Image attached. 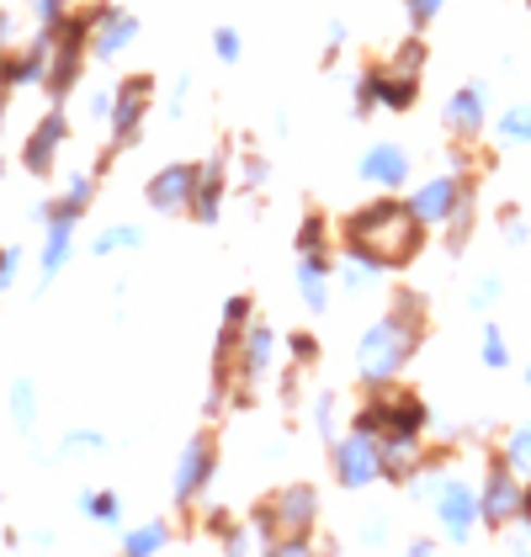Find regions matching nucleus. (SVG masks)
<instances>
[{
	"label": "nucleus",
	"mask_w": 531,
	"mask_h": 557,
	"mask_svg": "<svg viewBox=\"0 0 531 557\" xmlns=\"http://www.w3.org/2000/svg\"><path fill=\"white\" fill-rule=\"evenodd\" d=\"M346 250L361 260H372L378 271H394V265H409L420 239H425V223L415 218L409 202H394V197H378L367 208H356L346 218Z\"/></svg>",
	"instance_id": "1"
},
{
	"label": "nucleus",
	"mask_w": 531,
	"mask_h": 557,
	"mask_svg": "<svg viewBox=\"0 0 531 557\" xmlns=\"http://www.w3.org/2000/svg\"><path fill=\"white\" fill-rule=\"evenodd\" d=\"M415 345H420V308H415V298H404L394 313H383V319L361 335L356 372H361L367 383H388L398 367L415 356Z\"/></svg>",
	"instance_id": "2"
},
{
	"label": "nucleus",
	"mask_w": 531,
	"mask_h": 557,
	"mask_svg": "<svg viewBox=\"0 0 531 557\" xmlns=\"http://www.w3.org/2000/svg\"><path fill=\"white\" fill-rule=\"evenodd\" d=\"M149 101H155V81H149V75H128L123 86L112 90V112H107V123H112V144H118V149L138 138L144 117H149Z\"/></svg>",
	"instance_id": "3"
},
{
	"label": "nucleus",
	"mask_w": 531,
	"mask_h": 557,
	"mask_svg": "<svg viewBox=\"0 0 531 557\" xmlns=\"http://www.w3.org/2000/svg\"><path fill=\"white\" fill-rule=\"evenodd\" d=\"M335 478L346 488H367L383 478V457H378V435L367 430H351L346 441H335Z\"/></svg>",
	"instance_id": "4"
},
{
	"label": "nucleus",
	"mask_w": 531,
	"mask_h": 557,
	"mask_svg": "<svg viewBox=\"0 0 531 557\" xmlns=\"http://www.w3.org/2000/svg\"><path fill=\"white\" fill-rule=\"evenodd\" d=\"M64 138H70L64 107H48L44 117H38V128L27 133V144H22V171L27 175H53V160H59Z\"/></svg>",
	"instance_id": "5"
},
{
	"label": "nucleus",
	"mask_w": 531,
	"mask_h": 557,
	"mask_svg": "<svg viewBox=\"0 0 531 557\" xmlns=\"http://www.w3.org/2000/svg\"><path fill=\"white\" fill-rule=\"evenodd\" d=\"M138 38V22L118 5H96V22H90V59H118L123 48Z\"/></svg>",
	"instance_id": "6"
},
{
	"label": "nucleus",
	"mask_w": 531,
	"mask_h": 557,
	"mask_svg": "<svg viewBox=\"0 0 531 557\" xmlns=\"http://www.w3.org/2000/svg\"><path fill=\"white\" fill-rule=\"evenodd\" d=\"M192 186H197V165H165L149 181V208L155 213H186L192 208Z\"/></svg>",
	"instance_id": "7"
},
{
	"label": "nucleus",
	"mask_w": 531,
	"mask_h": 557,
	"mask_svg": "<svg viewBox=\"0 0 531 557\" xmlns=\"http://www.w3.org/2000/svg\"><path fill=\"white\" fill-rule=\"evenodd\" d=\"M213 462H219V451H213V441H208V435H197V441L181 451V468H176V499L181 505H192V499L208 488Z\"/></svg>",
	"instance_id": "8"
},
{
	"label": "nucleus",
	"mask_w": 531,
	"mask_h": 557,
	"mask_svg": "<svg viewBox=\"0 0 531 557\" xmlns=\"http://www.w3.org/2000/svg\"><path fill=\"white\" fill-rule=\"evenodd\" d=\"M409 208H415V218L420 223H446V218H457L462 208H468V197H462V186L457 181H431V186H420L415 197H409Z\"/></svg>",
	"instance_id": "9"
},
{
	"label": "nucleus",
	"mask_w": 531,
	"mask_h": 557,
	"mask_svg": "<svg viewBox=\"0 0 531 557\" xmlns=\"http://www.w3.org/2000/svg\"><path fill=\"white\" fill-rule=\"evenodd\" d=\"M48 53H53L48 33H38V38H33V48H22V53H5V90L44 86V81H48Z\"/></svg>",
	"instance_id": "10"
},
{
	"label": "nucleus",
	"mask_w": 531,
	"mask_h": 557,
	"mask_svg": "<svg viewBox=\"0 0 531 557\" xmlns=\"http://www.w3.org/2000/svg\"><path fill=\"white\" fill-rule=\"evenodd\" d=\"M361 181H372V186H404L409 181V154L398 144H372L361 154Z\"/></svg>",
	"instance_id": "11"
},
{
	"label": "nucleus",
	"mask_w": 531,
	"mask_h": 557,
	"mask_svg": "<svg viewBox=\"0 0 531 557\" xmlns=\"http://www.w3.org/2000/svg\"><path fill=\"white\" fill-rule=\"evenodd\" d=\"M271 350H276V341H271V330H266V324H256V330H245V335H239L234 361H239V377H245V383H256V377L271 372Z\"/></svg>",
	"instance_id": "12"
},
{
	"label": "nucleus",
	"mask_w": 531,
	"mask_h": 557,
	"mask_svg": "<svg viewBox=\"0 0 531 557\" xmlns=\"http://www.w3.org/2000/svg\"><path fill=\"white\" fill-rule=\"evenodd\" d=\"M223 208V165H197V186H192V208L186 213L197 218V223H213Z\"/></svg>",
	"instance_id": "13"
},
{
	"label": "nucleus",
	"mask_w": 531,
	"mask_h": 557,
	"mask_svg": "<svg viewBox=\"0 0 531 557\" xmlns=\"http://www.w3.org/2000/svg\"><path fill=\"white\" fill-rule=\"evenodd\" d=\"M298 293H304L313 313H324V302H330V260H324V250H309L298 260Z\"/></svg>",
	"instance_id": "14"
},
{
	"label": "nucleus",
	"mask_w": 531,
	"mask_h": 557,
	"mask_svg": "<svg viewBox=\"0 0 531 557\" xmlns=\"http://www.w3.org/2000/svg\"><path fill=\"white\" fill-rule=\"evenodd\" d=\"M70 239H75V218H48V234H44V287L64 271V260H70Z\"/></svg>",
	"instance_id": "15"
},
{
	"label": "nucleus",
	"mask_w": 531,
	"mask_h": 557,
	"mask_svg": "<svg viewBox=\"0 0 531 557\" xmlns=\"http://www.w3.org/2000/svg\"><path fill=\"white\" fill-rule=\"evenodd\" d=\"M436 505H442V525L452 531V536H462V531L473 525V510H479V505H473V494H468L462 483H446Z\"/></svg>",
	"instance_id": "16"
},
{
	"label": "nucleus",
	"mask_w": 531,
	"mask_h": 557,
	"mask_svg": "<svg viewBox=\"0 0 531 557\" xmlns=\"http://www.w3.org/2000/svg\"><path fill=\"white\" fill-rule=\"evenodd\" d=\"M516 505H521V494H516L510 472H494V478H489V494H484V515L494 520V525H499V520L516 510Z\"/></svg>",
	"instance_id": "17"
},
{
	"label": "nucleus",
	"mask_w": 531,
	"mask_h": 557,
	"mask_svg": "<svg viewBox=\"0 0 531 557\" xmlns=\"http://www.w3.org/2000/svg\"><path fill=\"white\" fill-rule=\"evenodd\" d=\"M479 117H484V112H479V96H473V90H457L452 107H446V123L468 138V133H479Z\"/></svg>",
	"instance_id": "18"
},
{
	"label": "nucleus",
	"mask_w": 531,
	"mask_h": 557,
	"mask_svg": "<svg viewBox=\"0 0 531 557\" xmlns=\"http://www.w3.org/2000/svg\"><path fill=\"white\" fill-rule=\"evenodd\" d=\"M81 510H86L90 520H101V525H118V520H123V499H118V494H96V488H86V494H81Z\"/></svg>",
	"instance_id": "19"
},
{
	"label": "nucleus",
	"mask_w": 531,
	"mask_h": 557,
	"mask_svg": "<svg viewBox=\"0 0 531 557\" xmlns=\"http://www.w3.org/2000/svg\"><path fill=\"white\" fill-rule=\"evenodd\" d=\"M11 414H16V425L33 430V420H38V387H33V383L11 387Z\"/></svg>",
	"instance_id": "20"
},
{
	"label": "nucleus",
	"mask_w": 531,
	"mask_h": 557,
	"mask_svg": "<svg viewBox=\"0 0 531 557\" xmlns=\"http://www.w3.org/2000/svg\"><path fill=\"white\" fill-rule=\"evenodd\" d=\"M165 542H171V536H165V525H160V520H155V525H144V531H128V536H123V547H128V553H160Z\"/></svg>",
	"instance_id": "21"
},
{
	"label": "nucleus",
	"mask_w": 531,
	"mask_h": 557,
	"mask_svg": "<svg viewBox=\"0 0 531 557\" xmlns=\"http://www.w3.org/2000/svg\"><path fill=\"white\" fill-rule=\"evenodd\" d=\"M133 245H138V228H133V223H118V228L96 234V256H112V250H133Z\"/></svg>",
	"instance_id": "22"
},
{
	"label": "nucleus",
	"mask_w": 531,
	"mask_h": 557,
	"mask_svg": "<svg viewBox=\"0 0 531 557\" xmlns=\"http://www.w3.org/2000/svg\"><path fill=\"white\" fill-rule=\"evenodd\" d=\"M298 250L309 256V250H324V218H304V228H298Z\"/></svg>",
	"instance_id": "23"
},
{
	"label": "nucleus",
	"mask_w": 531,
	"mask_h": 557,
	"mask_svg": "<svg viewBox=\"0 0 531 557\" xmlns=\"http://www.w3.org/2000/svg\"><path fill=\"white\" fill-rule=\"evenodd\" d=\"M213 48H219L223 64H234V59H239V33H234V27H219V33H213Z\"/></svg>",
	"instance_id": "24"
},
{
	"label": "nucleus",
	"mask_w": 531,
	"mask_h": 557,
	"mask_svg": "<svg viewBox=\"0 0 531 557\" xmlns=\"http://www.w3.org/2000/svg\"><path fill=\"white\" fill-rule=\"evenodd\" d=\"M16 265H22V250H16V245H0V293L11 287V276H16Z\"/></svg>",
	"instance_id": "25"
},
{
	"label": "nucleus",
	"mask_w": 531,
	"mask_h": 557,
	"mask_svg": "<svg viewBox=\"0 0 531 557\" xmlns=\"http://www.w3.org/2000/svg\"><path fill=\"white\" fill-rule=\"evenodd\" d=\"M33 11H38V27H53L70 11V0H33Z\"/></svg>",
	"instance_id": "26"
},
{
	"label": "nucleus",
	"mask_w": 531,
	"mask_h": 557,
	"mask_svg": "<svg viewBox=\"0 0 531 557\" xmlns=\"http://www.w3.org/2000/svg\"><path fill=\"white\" fill-rule=\"evenodd\" d=\"M101 446V435L96 430H75V435H64V451H96Z\"/></svg>",
	"instance_id": "27"
},
{
	"label": "nucleus",
	"mask_w": 531,
	"mask_h": 557,
	"mask_svg": "<svg viewBox=\"0 0 531 557\" xmlns=\"http://www.w3.org/2000/svg\"><path fill=\"white\" fill-rule=\"evenodd\" d=\"M499 133H505V138H527V133H531V112H510V117L499 123Z\"/></svg>",
	"instance_id": "28"
},
{
	"label": "nucleus",
	"mask_w": 531,
	"mask_h": 557,
	"mask_svg": "<svg viewBox=\"0 0 531 557\" xmlns=\"http://www.w3.org/2000/svg\"><path fill=\"white\" fill-rule=\"evenodd\" d=\"M436 11H442V0H409V22H415V27H425Z\"/></svg>",
	"instance_id": "29"
},
{
	"label": "nucleus",
	"mask_w": 531,
	"mask_h": 557,
	"mask_svg": "<svg viewBox=\"0 0 531 557\" xmlns=\"http://www.w3.org/2000/svg\"><path fill=\"white\" fill-rule=\"evenodd\" d=\"M287 345H293V356H298L304 367H309L313 356H319V341H313V335H293V341H287Z\"/></svg>",
	"instance_id": "30"
},
{
	"label": "nucleus",
	"mask_w": 531,
	"mask_h": 557,
	"mask_svg": "<svg viewBox=\"0 0 531 557\" xmlns=\"http://www.w3.org/2000/svg\"><path fill=\"white\" fill-rule=\"evenodd\" d=\"M484 361H489V367H505V345H499V335H494V330L484 335Z\"/></svg>",
	"instance_id": "31"
},
{
	"label": "nucleus",
	"mask_w": 531,
	"mask_h": 557,
	"mask_svg": "<svg viewBox=\"0 0 531 557\" xmlns=\"http://www.w3.org/2000/svg\"><path fill=\"white\" fill-rule=\"evenodd\" d=\"M16 38V22H11V11H0V48Z\"/></svg>",
	"instance_id": "32"
},
{
	"label": "nucleus",
	"mask_w": 531,
	"mask_h": 557,
	"mask_svg": "<svg viewBox=\"0 0 531 557\" xmlns=\"http://www.w3.org/2000/svg\"><path fill=\"white\" fill-rule=\"evenodd\" d=\"M0 96H5V48H0Z\"/></svg>",
	"instance_id": "33"
},
{
	"label": "nucleus",
	"mask_w": 531,
	"mask_h": 557,
	"mask_svg": "<svg viewBox=\"0 0 531 557\" xmlns=\"http://www.w3.org/2000/svg\"><path fill=\"white\" fill-rule=\"evenodd\" d=\"M0 133H5V96H0Z\"/></svg>",
	"instance_id": "34"
}]
</instances>
